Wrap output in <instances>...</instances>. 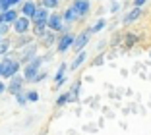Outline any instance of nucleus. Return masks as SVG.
<instances>
[{
  "label": "nucleus",
  "mask_w": 151,
  "mask_h": 135,
  "mask_svg": "<svg viewBox=\"0 0 151 135\" xmlns=\"http://www.w3.org/2000/svg\"><path fill=\"white\" fill-rule=\"evenodd\" d=\"M43 60H45V58L35 56L33 60H29V62H27L25 70H23V75H25V79H27V81H33V77L37 75V71H39L41 64H43Z\"/></svg>",
  "instance_id": "1"
},
{
  "label": "nucleus",
  "mask_w": 151,
  "mask_h": 135,
  "mask_svg": "<svg viewBox=\"0 0 151 135\" xmlns=\"http://www.w3.org/2000/svg\"><path fill=\"white\" fill-rule=\"evenodd\" d=\"M62 21H64V18L60 14H50L49 19H47V25H49L50 31H64L66 33V27H62Z\"/></svg>",
  "instance_id": "2"
},
{
  "label": "nucleus",
  "mask_w": 151,
  "mask_h": 135,
  "mask_svg": "<svg viewBox=\"0 0 151 135\" xmlns=\"http://www.w3.org/2000/svg\"><path fill=\"white\" fill-rule=\"evenodd\" d=\"M19 66H22V62H18V60H4V71H2V77H12V75H16L18 74V70H19Z\"/></svg>",
  "instance_id": "3"
},
{
  "label": "nucleus",
  "mask_w": 151,
  "mask_h": 135,
  "mask_svg": "<svg viewBox=\"0 0 151 135\" xmlns=\"http://www.w3.org/2000/svg\"><path fill=\"white\" fill-rule=\"evenodd\" d=\"M29 19L31 18H27V16H23V18H18L16 21H14V31L18 33V35H25L27 31H29Z\"/></svg>",
  "instance_id": "4"
},
{
  "label": "nucleus",
  "mask_w": 151,
  "mask_h": 135,
  "mask_svg": "<svg viewBox=\"0 0 151 135\" xmlns=\"http://www.w3.org/2000/svg\"><path fill=\"white\" fill-rule=\"evenodd\" d=\"M74 39H76V37L72 35V33H64V35L60 37V41H58V46H56L58 52H66L68 48L74 44Z\"/></svg>",
  "instance_id": "5"
},
{
  "label": "nucleus",
  "mask_w": 151,
  "mask_h": 135,
  "mask_svg": "<svg viewBox=\"0 0 151 135\" xmlns=\"http://www.w3.org/2000/svg\"><path fill=\"white\" fill-rule=\"evenodd\" d=\"M87 43H89V31H83V33H80V35L74 39V44H72V46L76 48V52H80V50L85 48Z\"/></svg>",
  "instance_id": "6"
},
{
  "label": "nucleus",
  "mask_w": 151,
  "mask_h": 135,
  "mask_svg": "<svg viewBox=\"0 0 151 135\" xmlns=\"http://www.w3.org/2000/svg\"><path fill=\"white\" fill-rule=\"evenodd\" d=\"M12 81H10V85H8V91L12 93V95H16V93H19L22 91V85H23V77H19L18 74L16 75H12Z\"/></svg>",
  "instance_id": "7"
},
{
  "label": "nucleus",
  "mask_w": 151,
  "mask_h": 135,
  "mask_svg": "<svg viewBox=\"0 0 151 135\" xmlns=\"http://www.w3.org/2000/svg\"><path fill=\"white\" fill-rule=\"evenodd\" d=\"M74 8L78 12V16H87L91 4H89V0H74Z\"/></svg>",
  "instance_id": "8"
},
{
  "label": "nucleus",
  "mask_w": 151,
  "mask_h": 135,
  "mask_svg": "<svg viewBox=\"0 0 151 135\" xmlns=\"http://www.w3.org/2000/svg\"><path fill=\"white\" fill-rule=\"evenodd\" d=\"M47 19H49V12H47V8H37L35 10V14H33L31 16V21L33 23H39V21H47Z\"/></svg>",
  "instance_id": "9"
},
{
  "label": "nucleus",
  "mask_w": 151,
  "mask_h": 135,
  "mask_svg": "<svg viewBox=\"0 0 151 135\" xmlns=\"http://www.w3.org/2000/svg\"><path fill=\"white\" fill-rule=\"evenodd\" d=\"M35 52H37V44L29 43L25 44V50H23V56H22V62H29L35 58Z\"/></svg>",
  "instance_id": "10"
},
{
  "label": "nucleus",
  "mask_w": 151,
  "mask_h": 135,
  "mask_svg": "<svg viewBox=\"0 0 151 135\" xmlns=\"http://www.w3.org/2000/svg\"><path fill=\"white\" fill-rule=\"evenodd\" d=\"M142 14H143V12H142V8H139V6H134V10H130V12L124 16V23H132V21H136V19L142 16Z\"/></svg>",
  "instance_id": "11"
},
{
  "label": "nucleus",
  "mask_w": 151,
  "mask_h": 135,
  "mask_svg": "<svg viewBox=\"0 0 151 135\" xmlns=\"http://www.w3.org/2000/svg\"><path fill=\"white\" fill-rule=\"evenodd\" d=\"M47 21H39V23H33V35L35 37H45L49 31H47Z\"/></svg>",
  "instance_id": "12"
},
{
  "label": "nucleus",
  "mask_w": 151,
  "mask_h": 135,
  "mask_svg": "<svg viewBox=\"0 0 151 135\" xmlns=\"http://www.w3.org/2000/svg\"><path fill=\"white\" fill-rule=\"evenodd\" d=\"M16 19H18V12H16V10L8 8V10H4V12H2V21H6V23H14Z\"/></svg>",
  "instance_id": "13"
},
{
  "label": "nucleus",
  "mask_w": 151,
  "mask_h": 135,
  "mask_svg": "<svg viewBox=\"0 0 151 135\" xmlns=\"http://www.w3.org/2000/svg\"><path fill=\"white\" fill-rule=\"evenodd\" d=\"M85 58H87V54H85L83 50H80V54H78V56L74 58V62L70 64V70H78V68H80V66L85 62Z\"/></svg>",
  "instance_id": "14"
},
{
  "label": "nucleus",
  "mask_w": 151,
  "mask_h": 135,
  "mask_svg": "<svg viewBox=\"0 0 151 135\" xmlns=\"http://www.w3.org/2000/svg\"><path fill=\"white\" fill-rule=\"evenodd\" d=\"M35 10H37V4L33 2V0H29V2H25V4H23V16L31 18L33 14H35Z\"/></svg>",
  "instance_id": "15"
},
{
  "label": "nucleus",
  "mask_w": 151,
  "mask_h": 135,
  "mask_svg": "<svg viewBox=\"0 0 151 135\" xmlns=\"http://www.w3.org/2000/svg\"><path fill=\"white\" fill-rule=\"evenodd\" d=\"M62 18H64V21H68V23L76 21V18H78V12H76V8H74V6H72V8H68L66 12L62 14Z\"/></svg>",
  "instance_id": "16"
},
{
  "label": "nucleus",
  "mask_w": 151,
  "mask_h": 135,
  "mask_svg": "<svg viewBox=\"0 0 151 135\" xmlns=\"http://www.w3.org/2000/svg\"><path fill=\"white\" fill-rule=\"evenodd\" d=\"M64 71H66V64H60V68H58L56 75H54V79H56L58 85H60V83H64Z\"/></svg>",
  "instance_id": "17"
},
{
  "label": "nucleus",
  "mask_w": 151,
  "mask_h": 135,
  "mask_svg": "<svg viewBox=\"0 0 151 135\" xmlns=\"http://www.w3.org/2000/svg\"><path fill=\"white\" fill-rule=\"evenodd\" d=\"M136 43H138V37L134 35V33H128V35H126V41H124V44H126V46H134Z\"/></svg>",
  "instance_id": "18"
},
{
  "label": "nucleus",
  "mask_w": 151,
  "mask_h": 135,
  "mask_svg": "<svg viewBox=\"0 0 151 135\" xmlns=\"http://www.w3.org/2000/svg\"><path fill=\"white\" fill-rule=\"evenodd\" d=\"M105 25H107V21H105V19H99V21L95 23L93 27H91V33H99V31H101Z\"/></svg>",
  "instance_id": "19"
},
{
  "label": "nucleus",
  "mask_w": 151,
  "mask_h": 135,
  "mask_svg": "<svg viewBox=\"0 0 151 135\" xmlns=\"http://www.w3.org/2000/svg\"><path fill=\"white\" fill-rule=\"evenodd\" d=\"M68 100H74V96H72V95H62V96H58L56 104H58V106H64V104L68 102Z\"/></svg>",
  "instance_id": "20"
},
{
  "label": "nucleus",
  "mask_w": 151,
  "mask_h": 135,
  "mask_svg": "<svg viewBox=\"0 0 151 135\" xmlns=\"http://www.w3.org/2000/svg\"><path fill=\"white\" fill-rule=\"evenodd\" d=\"M43 6L47 10H54L58 6V0H43Z\"/></svg>",
  "instance_id": "21"
},
{
  "label": "nucleus",
  "mask_w": 151,
  "mask_h": 135,
  "mask_svg": "<svg viewBox=\"0 0 151 135\" xmlns=\"http://www.w3.org/2000/svg\"><path fill=\"white\" fill-rule=\"evenodd\" d=\"M52 43H54V35H52V33H47V35L43 37V44H45V46H50Z\"/></svg>",
  "instance_id": "22"
},
{
  "label": "nucleus",
  "mask_w": 151,
  "mask_h": 135,
  "mask_svg": "<svg viewBox=\"0 0 151 135\" xmlns=\"http://www.w3.org/2000/svg\"><path fill=\"white\" fill-rule=\"evenodd\" d=\"M27 100H31V102H37V100H39V95H37L35 91H27Z\"/></svg>",
  "instance_id": "23"
},
{
  "label": "nucleus",
  "mask_w": 151,
  "mask_h": 135,
  "mask_svg": "<svg viewBox=\"0 0 151 135\" xmlns=\"http://www.w3.org/2000/svg\"><path fill=\"white\" fill-rule=\"evenodd\" d=\"M8 29H10V23L0 21V35H6V33H8Z\"/></svg>",
  "instance_id": "24"
},
{
  "label": "nucleus",
  "mask_w": 151,
  "mask_h": 135,
  "mask_svg": "<svg viewBox=\"0 0 151 135\" xmlns=\"http://www.w3.org/2000/svg\"><path fill=\"white\" fill-rule=\"evenodd\" d=\"M8 48H10V43H8V41H2V39H0V54H4Z\"/></svg>",
  "instance_id": "25"
},
{
  "label": "nucleus",
  "mask_w": 151,
  "mask_h": 135,
  "mask_svg": "<svg viewBox=\"0 0 151 135\" xmlns=\"http://www.w3.org/2000/svg\"><path fill=\"white\" fill-rule=\"evenodd\" d=\"M45 77H47V74H43V71H37V75L33 77V81H35V83H37V81H43Z\"/></svg>",
  "instance_id": "26"
},
{
  "label": "nucleus",
  "mask_w": 151,
  "mask_h": 135,
  "mask_svg": "<svg viewBox=\"0 0 151 135\" xmlns=\"http://www.w3.org/2000/svg\"><path fill=\"white\" fill-rule=\"evenodd\" d=\"M16 96H18V102H19V104H22V106L25 104V100H27V96H23V95H22V91H19V93H16Z\"/></svg>",
  "instance_id": "27"
},
{
  "label": "nucleus",
  "mask_w": 151,
  "mask_h": 135,
  "mask_svg": "<svg viewBox=\"0 0 151 135\" xmlns=\"http://www.w3.org/2000/svg\"><path fill=\"white\" fill-rule=\"evenodd\" d=\"M103 62H105V58L97 56V58H95V62H93V66H103Z\"/></svg>",
  "instance_id": "28"
},
{
  "label": "nucleus",
  "mask_w": 151,
  "mask_h": 135,
  "mask_svg": "<svg viewBox=\"0 0 151 135\" xmlns=\"http://www.w3.org/2000/svg\"><path fill=\"white\" fill-rule=\"evenodd\" d=\"M143 4H145V0H134V6H139V8H142Z\"/></svg>",
  "instance_id": "29"
},
{
  "label": "nucleus",
  "mask_w": 151,
  "mask_h": 135,
  "mask_svg": "<svg viewBox=\"0 0 151 135\" xmlns=\"http://www.w3.org/2000/svg\"><path fill=\"white\" fill-rule=\"evenodd\" d=\"M116 10H118V4H116V2H114V4H112V8H111V12H112V14H114V12H116Z\"/></svg>",
  "instance_id": "30"
},
{
  "label": "nucleus",
  "mask_w": 151,
  "mask_h": 135,
  "mask_svg": "<svg viewBox=\"0 0 151 135\" xmlns=\"http://www.w3.org/2000/svg\"><path fill=\"white\" fill-rule=\"evenodd\" d=\"M4 91H6V85H4V83H0V95H2Z\"/></svg>",
  "instance_id": "31"
},
{
  "label": "nucleus",
  "mask_w": 151,
  "mask_h": 135,
  "mask_svg": "<svg viewBox=\"0 0 151 135\" xmlns=\"http://www.w3.org/2000/svg\"><path fill=\"white\" fill-rule=\"evenodd\" d=\"M19 0H8V6H14V4H18Z\"/></svg>",
  "instance_id": "32"
},
{
  "label": "nucleus",
  "mask_w": 151,
  "mask_h": 135,
  "mask_svg": "<svg viewBox=\"0 0 151 135\" xmlns=\"http://www.w3.org/2000/svg\"><path fill=\"white\" fill-rule=\"evenodd\" d=\"M2 71H4V60L0 62V75H2Z\"/></svg>",
  "instance_id": "33"
},
{
  "label": "nucleus",
  "mask_w": 151,
  "mask_h": 135,
  "mask_svg": "<svg viewBox=\"0 0 151 135\" xmlns=\"http://www.w3.org/2000/svg\"><path fill=\"white\" fill-rule=\"evenodd\" d=\"M0 39H2V35H0Z\"/></svg>",
  "instance_id": "34"
}]
</instances>
